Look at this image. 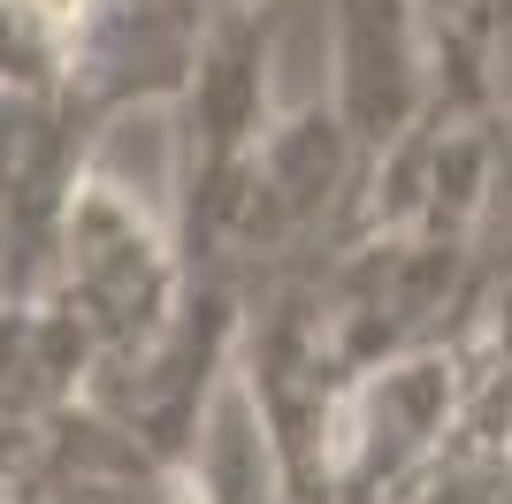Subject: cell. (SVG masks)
I'll list each match as a JSON object with an SVG mask.
<instances>
[{"label":"cell","instance_id":"cell-1","mask_svg":"<svg viewBox=\"0 0 512 504\" xmlns=\"http://www.w3.org/2000/svg\"><path fill=\"white\" fill-rule=\"evenodd\" d=\"M283 8L276 0H222L199 31L192 77L176 92L184 138H176V283H222L230 222L268 138V46Z\"/></svg>","mask_w":512,"mask_h":504},{"label":"cell","instance_id":"cell-4","mask_svg":"<svg viewBox=\"0 0 512 504\" xmlns=\"http://www.w3.org/2000/svg\"><path fill=\"white\" fill-rule=\"evenodd\" d=\"M337 191H360L352 146H344L329 107H306L299 123L260 138L245 199H237V222H230V252H253L260 260V252L299 245L306 230H321V214L337 207Z\"/></svg>","mask_w":512,"mask_h":504},{"label":"cell","instance_id":"cell-3","mask_svg":"<svg viewBox=\"0 0 512 504\" xmlns=\"http://www.w3.org/2000/svg\"><path fill=\"white\" fill-rule=\"evenodd\" d=\"M62 268L85 298L92 329L123 352H146L161 336V314L176 298V260L146 230V214L130 207L115 184H77L62 222Z\"/></svg>","mask_w":512,"mask_h":504},{"label":"cell","instance_id":"cell-2","mask_svg":"<svg viewBox=\"0 0 512 504\" xmlns=\"http://www.w3.org/2000/svg\"><path fill=\"white\" fill-rule=\"evenodd\" d=\"M337 130L360 184L406 153L428 115V23L413 0H337Z\"/></svg>","mask_w":512,"mask_h":504},{"label":"cell","instance_id":"cell-5","mask_svg":"<svg viewBox=\"0 0 512 504\" xmlns=\"http://www.w3.org/2000/svg\"><path fill=\"white\" fill-rule=\"evenodd\" d=\"M444 405H451V367L444 359H398L360 390V428L344 436V504H375V489L398 482L413 459L428 451V436H444Z\"/></svg>","mask_w":512,"mask_h":504}]
</instances>
